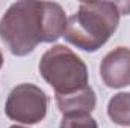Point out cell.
<instances>
[{"label": "cell", "mask_w": 130, "mask_h": 128, "mask_svg": "<svg viewBox=\"0 0 130 128\" xmlns=\"http://www.w3.org/2000/svg\"><path fill=\"white\" fill-rule=\"evenodd\" d=\"M67 21L59 3L15 2L0 20V38L14 56H27L38 44L64 36Z\"/></svg>", "instance_id": "cell-1"}, {"label": "cell", "mask_w": 130, "mask_h": 128, "mask_svg": "<svg viewBox=\"0 0 130 128\" xmlns=\"http://www.w3.org/2000/svg\"><path fill=\"white\" fill-rule=\"evenodd\" d=\"M120 15L118 3L113 2L80 3L79 11L67 21L64 38L77 48L94 53L115 33Z\"/></svg>", "instance_id": "cell-2"}, {"label": "cell", "mask_w": 130, "mask_h": 128, "mask_svg": "<svg viewBox=\"0 0 130 128\" xmlns=\"http://www.w3.org/2000/svg\"><path fill=\"white\" fill-rule=\"evenodd\" d=\"M39 72L56 95H70L89 86L85 62L71 48L61 44L53 45L42 54Z\"/></svg>", "instance_id": "cell-3"}, {"label": "cell", "mask_w": 130, "mask_h": 128, "mask_svg": "<svg viewBox=\"0 0 130 128\" xmlns=\"http://www.w3.org/2000/svg\"><path fill=\"white\" fill-rule=\"evenodd\" d=\"M48 98L45 92L32 83L15 86L8 95L5 113L11 121L33 125L41 122L47 115Z\"/></svg>", "instance_id": "cell-4"}, {"label": "cell", "mask_w": 130, "mask_h": 128, "mask_svg": "<svg viewBox=\"0 0 130 128\" xmlns=\"http://www.w3.org/2000/svg\"><path fill=\"white\" fill-rule=\"evenodd\" d=\"M100 75L107 88L130 86V48L117 47L109 51L100 63Z\"/></svg>", "instance_id": "cell-5"}, {"label": "cell", "mask_w": 130, "mask_h": 128, "mask_svg": "<svg viewBox=\"0 0 130 128\" xmlns=\"http://www.w3.org/2000/svg\"><path fill=\"white\" fill-rule=\"evenodd\" d=\"M56 104L64 116L91 115V112L95 109L97 98L94 89L91 86H86L82 91L70 95H56Z\"/></svg>", "instance_id": "cell-6"}, {"label": "cell", "mask_w": 130, "mask_h": 128, "mask_svg": "<svg viewBox=\"0 0 130 128\" xmlns=\"http://www.w3.org/2000/svg\"><path fill=\"white\" fill-rule=\"evenodd\" d=\"M110 121L121 127H130V94L120 92L110 98L107 104Z\"/></svg>", "instance_id": "cell-7"}, {"label": "cell", "mask_w": 130, "mask_h": 128, "mask_svg": "<svg viewBox=\"0 0 130 128\" xmlns=\"http://www.w3.org/2000/svg\"><path fill=\"white\" fill-rule=\"evenodd\" d=\"M59 128H98V125L91 115H71L62 118Z\"/></svg>", "instance_id": "cell-8"}, {"label": "cell", "mask_w": 130, "mask_h": 128, "mask_svg": "<svg viewBox=\"0 0 130 128\" xmlns=\"http://www.w3.org/2000/svg\"><path fill=\"white\" fill-rule=\"evenodd\" d=\"M2 65H3V56H2V51H0V68H2Z\"/></svg>", "instance_id": "cell-9"}, {"label": "cell", "mask_w": 130, "mask_h": 128, "mask_svg": "<svg viewBox=\"0 0 130 128\" xmlns=\"http://www.w3.org/2000/svg\"><path fill=\"white\" fill-rule=\"evenodd\" d=\"M9 128H26V127H21V125H12V127H9Z\"/></svg>", "instance_id": "cell-10"}]
</instances>
